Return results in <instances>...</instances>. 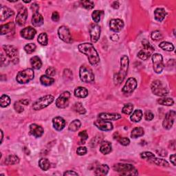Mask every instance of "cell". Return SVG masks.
I'll return each mask as SVG.
<instances>
[{"mask_svg": "<svg viewBox=\"0 0 176 176\" xmlns=\"http://www.w3.org/2000/svg\"><path fill=\"white\" fill-rule=\"evenodd\" d=\"M78 50L81 53L85 54L88 57L89 63L92 65H96L99 63L100 57L97 53V51L95 49V48L92 43H81L78 46Z\"/></svg>", "mask_w": 176, "mask_h": 176, "instance_id": "obj_1", "label": "cell"}, {"mask_svg": "<svg viewBox=\"0 0 176 176\" xmlns=\"http://www.w3.org/2000/svg\"><path fill=\"white\" fill-rule=\"evenodd\" d=\"M129 58L126 55L123 56L120 58V69L118 72L115 74L113 77V82L116 85H119L124 81L127 74L129 68Z\"/></svg>", "mask_w": 176, "mask_h": 176, "instance_id": "obj_2", "label": "cell"}, {"mask_svg": "<svg viewBox=\"0 0 176 176\" xmlns=\"http://www.w3.org/2000/svg\"><path fill=\"white\" fill-rule=\"evenodd\" d=\"M113 170L122 175H137L138 172L132 164H116L113 167Z\"/></svg>", "mask_w": 176, "mask_h": 176, "instance_id": "obj_3", "label": "cell"}, {"mask_svg": "<svg viewBox=\"0 0 176 176\" xmlns=\"http://www.w3.org/2000/svg\"><path fill=\"white\" fill-rule=\"evenodd\" d=\"M54 97L53 95H46L42 96L39 98L37 101L34 103L33 105V108L35 111H39V110L47 108L54 101Z\"/></svg>", "mask_w": 176, "mask_h": 176, "instance_id": "obj_4", "label": "cell"}, {"mask_svg": "<svg viewBox=\"0 0 176 176\" xmlns=\"http://www.w3.org/2000/svg\"><path fill=\"white\" fill-rule=\"evenodd\" d=\"M34 73L33 69L27 68L20 71L17 75L16 80L20 84H26L34 78Z\"/></svg>", "mask_w": 176, "mask_h": 176, "instance_id": "obj_5", "label": "cell"}, {"mask_svg": "<svg viewBox=\"0 0 176 176\" xmlns=\"http://www.w3.org/2000/svg\"><path fill=\"white\" fill-rule=\"evenodd\" d=\"M79 77L83 83H92L94 81V74L92 70L86 65H82L79 70Z\"/></svg>", "mask_w": 176, "mask_h": 176, "instance_id": "obj_6", "label": "cell"}, {"mask_svg": "<svg viewBox=\"0 0 176 176\" xmlns=\"http://www.w3.org/2000/svg\"><path fill=\"white\" fill-rule=\"evenodd\" d=\"M151 91L155 95L160 96V97L166 96L168 93L167 88L159 80L153 81L152 84H151Z\"/></svg>", "mask_w": 176, "mask_h": 176, "instance_id": "obj_7", "label": "cell"}, {"mask_svg": "<svg viewBox=\"0 0 176 176\" xmlns=\"http://www.w3.org/2000/svg\"><path fill=\"white\" fill-rule=\"evenodd\" d=\"M143 49L141 50L138 53V57L142 60H147L150 56L153 53L154 48L151 46L150 43L147 40L144 39L142 41Z\"/></svg>", "mask_w": 176, "mask_h": 176, "instance_id": "obj_8", "label": "cell"}, {"mask_svg": "<svg viewBox=\"0 0 176 176\" xmlns=\"http://www.w3.org/2000/svg\"><path fill=\"white\" fill-rule=\"evenodd\" d=\"M153 70L157 74H160L164 69V62L163 56L160 54L156 53L152 55Z\"/></svg>", "mask_w": 176, "mask_h": 176, "instance_id": "obj_9", "label": "cell"}, {"mask_svg": "<svg viewBox=\"0 0 176 176\" xmlns=\"http://www.w3.org/2000/svg\"><path fill=\"white\" fill-rule=\"evenodd\" d=\"M70 98V93L69 92H64L56 100V105L58 108H66L69 105Z\"/></svg>", "mask_w": 176, "mask_h": 176, "instance_id": "obj_10", "label": "cell"}, {"mask_svg": "<svg viewBox=\"0 0 176 176\" xmlns=\"http://www.w3.org/2000/svg\"><path fill=\"white\" fill-rule=\"evenodd\" d=\"M58 35L65 43H71L73 41L70 30L66 26H62L59 27V28L58 30Z\"/></svg>", "mask_w": 176, "mask_h": 176, "instance_id": "obj_11", "label": "cell"}, {"mask_svg": "<svg viewBox=\"0 0 176 176\" xmlns=\"http://www.w3.org/2000/svg\"><path fill=\"white\" fill-rule=\"evenodd\" d=\"M3 49L4 50L6 56L10 59H12L13 61H15V63L18 62L19 59L17 58V54H18V51H17V48L11 45H5L3 46Z\"/></svg>", "mask_w": 176, "mask_h": 176, "instance_id": "obj_12", "label": "cell"}, {"mask_svg": "<svg viewBox=\"0 0 176 176\" xmlns=\"http://www.w3.org/2000/svg\"><path fill=\"white\" fill-rule=\"evenodd\" d=\"M175 114L176 113L174 110H171L165 116L163 123V126L165 129H170L173 127L175 119Z\"/></svg>", "mask_w": 176, "mask_h": 176, "instance_id": "obj_13", "label": "cell"}, {"mask_svg": "<svg viewBox=\"0 0 176 176\" xmlns=\"http://www.w3.org/2000/svg\"><path fill=\"white\" fill-rule=\"evenodd\" d=\"M89 34H90L91 41L92 42H97L100 36H101V28L98 24H91L89 26Z\"/></svg>", "mask_w": 176, "mask_h": 176, "instance_id": "obj_14", "label": "cell"}, {"mask_svg": "<svg viewBox=\"0 0 176 176\" xmlns=\"http://www.w3.org/2000/svg\"><path fill=\"white\" fill-rule=\"evenodd\" d=\"M28 10L26 7H23V8L19 10V11L17 13V15L16 17V23L18 24L19 26H23L25 25L26 22V20L28 19Z\"/></svg>", "mask_w": 176, "mask_h": 176, "instance_id": "obj_15", "label": "cell"}, {"mask_svg": "<svg viewBox=\"0 0 176 176\" xmlns=\"http://www.w3.org/2000/svg\"><path fill=\"white\" fill-rule=\"evenodd\" d=\"M137 88V81L134 78H129L127 81L126 83L123 86L122 91L125 94L132 93Z\"/></svg>", "mask_w": 176, "mask_h": 176, "instance_id": "obj_16", "label": "cell"}, {"mask_svg": "<svg viewBox=\"0 0 176 176\" xmlns=\"http://www.w3.org/2000/svg\"><path fill=\"white\" fill-rule=\"evenodd\" d=\"M94 125L97 127L100 130L103 131V132H108L113 129V125L111 122L107 121L105 120L99 119L96 120L94 123Z\"/></svg>", "mask_w": 176, "mask_h": 176, "instance_id": "obj_17", "label": "cell"}, {"mask_svg": "<svg viewBox=\"0 0 176 176\" xmlns=\"http://www.w3.org/2000/svg\"><path fill=\"white\" fill-rule=\"evenodd\" d=\"M124 22L120 19H113L109 22V28L113 32L118 33L123 28Z\"/></svg>", "mask_w": 176, "mask_h": 176, "instance_id": "obj_18", "label": "cell"}, {"mask_svg": "<svg viewBox=\"0 0 176 176\" xmlns=\"http://www.w3.org/2000/svg\"><path fill=\"white\" fill-rule=\"evenodd\" d=\"M21 36H22L23 39H28V40H31L35 36L37 33L36 30L34 28L28 26L26 28H24L22 30H21Z\"/></svg>", "mask_w": 176, "mask_h": 176, "instance_id": "obj_19", "label": "cell"}, {"mask_svg": "<svg viewBox=\"0 0 176 176\" xmlns=\"http://www.w3.org/2000/svg\"><path fill=\"white\" fill-rule=\"evenodd\" d=\"M43 128L37 124H32L30 125V135L35 138H40L43 134Z\"/></svg>", "mask_w": 176, "mask_h": 176, "instance_id": "obj_20", "label": "cell"}, {"mask_svg": "<svg viewBox=\"0 0 176 176\" xmlns=\"http://www.w3.org/2000/svg\"><path fill=\"white\" fill-rule=\"evenodd\" d=\"M98 118L101 120H108V121H112V120H118L122 118L121 116L118 113H99Z\"/></svg>", "mask_w": 176, "mask_h": 176, "instance_id": "obj_21", "label": "cell"}, {"mask_svg": "<svg viewBox=\"0 0 176 176\" xmlns=\"http://www.w3.org/2000/svg\"><path fill=\"white\" fill-rule=\"evenodd\" d=\"M14 14L15 13L13 10L6 6H2L1 10H0V21L4 22L6 19L10 18V17L14 15Z\"/></svg>", "mask_w": 176, "mask_h": 176, "instance_id": "obj_22", "label": "cell"}, {"mask_svg": "<svg viewBox=\"0 0 176 176\" xmlns=\"http://www.w3.org/2000/svg\"><path fill=\"white\" fill-rule=\"evenodd\" d=\"M53 124L54 128L57 131H61L64 129L66 125L65 120L61 116H57L53 119Z\"/></svg>", "mask_w": 176, "mask_h": 176, "instance_id": "obj_23", "label": "cell"}, {"mask_svg": "<svg viewBox=\"0 0 176 176\" xmlns=\"http://www.w3.org/2000/svg\"><path fill=\"white\" fill-rule=\"evenodd\" d=\"M15 25L13 22H9L8 23L3 24L1 26V34L4 35V34H11L15 32Z\"/></svg>", "mask_w": 176, "mask_h": 176, "instance_id": "obj_24", "label": "cell"}, {"mask_svg": "<svg viewBox=\"0 0 176 176\" xmlns=\"http://www.w3.org/2000/svg\"><path fill=\"white\" fill-rule=\"evenodd\" d=\"M32 23L34 26L39 27L43 24V17L39 13H34L32 18Z\"/></svg>", "mask_w": 176, "mask_h": 176, "instance_id": "obj_25", "label": "cell"}, {"mask_svg": "<svg viewBox=\"0 0 176 176\" xmlns=\"http://www.w3.org/2000/svg\"><path fill=\"white\" fill-rule=\"evenodd\" d=\"M112 150V146L111 143L108 141H103L100 146V151L104 155L109 154Z\"/></svg>", "mask_w": 176, "mask_h": 176, "instance_id": "obj_26", "label": "cell"}, {"mask_svg": "<svg viewBox=\"0 0 176 176\" xmlns=\"http://www.w3.org/2000/svg\"><path fill=\"white\" fill-rule=\"evenodd\" d=\"M167 15V13L165 11V10L163 8H158L154 11V17L155 19L158 22H163L165 16Z\"/></svg>", "mask_w": 176, "mask_h": 176, "instance_id": "obj_27", "label": "cell"}, {"mask_svg": "<svg viewBox=\"0 0 176 176\" xmlns=\"http://www.w3.org/2000/svg\"><path fill=\"white\" fill-rule=\"evenodd\" d=\"M109 169L108 164H99L96 168L94 173L96 175H105L108 173Z\"/></svg>", "mask_w": 176, "mask_h": 176, "instance_id": "obj_28", "label": "cell"}, {"mask_svg": "<svg viewBox=\"0 0 176 176\" xmlns=\"http://www.w3.org/2000/svg\"><path fill=\"white\" fill-rule=\"evenodd\" d=\"M88 95V89L83 87H78L74 90V96L78 98H85Z\"/></svg>", "mask_w": 176, "mask_h": 176, "instance_id": "obj_29", "label": "cell"}, {"mask_svg": "<svg viewBox=\"0 0 176 176\" xmlns=\"http://www.w3.org/2000/svg\"><path fill=\"white\" fill-rule=\"evenodd\" d=\"M143 113L142 110L140 109H136L134 110L133 112L132 113V116L130 117V119L133 123H138L140 122L141 119L143 118Z\"/></svg>", "mask_w": 176, "mask_h": 176, "instance_id": "obj_30", "label": "cell"}, {"mask_svg": "<svg viewBox=\"0 0 176 176\" xmlns=\"http://www.w3.org/2000/svg\"><path fill=\"white\" fill-rule=\"evenodd\" d=\"M30 64L34 69L39 70L42 66V61L39 57L34 56L30 58Z\"/></svg>", "mask_w": 176, "mask_h": 176, "instance_id": "obj_31", "label": "cell"}, {"mask_svg": "<svg viewBox=\"0 0 176 176\" xmlns=\"http://www.w3.org/2000/svg\"><path fill=\"white\" fill-rule=\"evenodd\" d=\"M41 83L45 86H50L54 83V79L47 75H42L40 78Z\"/></svg>", "mask_w": 176, "mask_h": 176, "instance_id": "obj_32", "label": "cell"}, {"mask_svg": "<svg viewBox=\"0 0 176 176\" xmlns=\"http://www.w3.org/2000/svg\"><path fill=\"white\" fill-rule=\"evenodd\" d=\"M149 160L152 163H154L155 164L158 165V166H160V167H168V165H169L167 160H163V159H160V158H157L156 157H153L152 158H151Z\"/></svg>", "mask_w": 176, "mask_h": 176, "instance_id": "obj_33", "label": "cell"}, {"mask_svg": "<svg viewBox=\"0 0 176 176\" xmlns=\"http://www.w3.org/2000/svg\"><path fill=\"white\" fill-rule=\"evenodd\" d=\"M19 163V158L15 155H9L5 160V164L7 165H13L18 164Z\"/></svg>", "mask_w": 176, "mask_h": 176, "instance_id": "obj_34", "label": "cell"}, {"mask_svg": "<svg viewBox=\"0 0 176 176\" xmlns=\"http://www.w3.org/2000/svg\"><path fill=\"white\" fill-rule=\"evenodd\" d=\"M144 133V131L142 127H136L133 129L131 133V138H138L143 136Z\"/></svg>", "mask_w": 176, "mask_h": 176, "instance_id": "obj_35", "label": "cell"}, {"mask_svg": "<svg viewBox=\"0 0 176 176\" xmlns=\"http://www.w3.org/2000/svg\"><path fill=\"white\" fill-rule=\"evenodd\" d=\"M39 166L43 171H48L50 168V163L47 158H41L39 161Z\"/></svg>", "mask_w": 176, "mask_h": 176, "instance_id": "obj_36", "label": "cell"}, {"mask_svg": "<svg viewBox=\"0 0 176 176\" xmlns=\"http://www.w3.org/2000/svg\"><path fill=\"white\" fill-rule=\"evenodd\" d=\"M72 108L76 112H77L78 113H80V114H85L86 113V109H85V108L83 105V104L80 102H77V103H75L73 107H72Z\"/></svg>", "mask_w": 176, "mask_h": 176, "instance_id": "obj_37", "label": "cell"}, {"mask_svg": "<svg viewBox=\"0 0 176 176\" xmlns=\"http://www.w3.org/2000/svg\"><path fill=\"white\" fill-rule=\"evenodd\" d=\"M81 121L79 120H74L72 121L70 124V125H69L68 127V129L71 131V132H77V130L79 129V128L81 127Z\"/></svg>", "mask_w": 176, "mask_h": 176, "instance_id": "obj_38", "label": "cell"}, {"mask_svg": "<svg viewBox=\"0 0 176 176\" xmlns=\"http://www.w3.org/2000/svg\"><path fill=\"white\" fill-rule=\"evenodd\" d=\"M158 104L165 106H172L174 104V101L171 98H163L157 101Z\"/></svg>", "mask_w": 176, "mask_h": 176, "instance_id": "obj_39", "label": "cell"}, {"mask_svg": "<svg viewBox=\"0 0 176 176\" xmlns=\"http://www.w3.org/2000/svg\"><path fill=\"white\" fill-rule=\"evenodd\" d=\"M159 47L163 50L167 52H171L174 50V46L171 43L167 42V41H163L161 42L159 45Z\"/></svg>", "mask_w": 176, "mask_h": 176, "instance_id": "obj_40", "label": "cell"}, {"mask_svg": "<svg viewBox=\"0 0 176 176\" xmlns=\"http://www.w3.org/2000/svg\"><path fill=\"white\" fill-rule=\"evenodd\" d=\"M10 104V98L8 95L3 94L0 98V105L2 108H6Z\"/></svg>", "mask_w": 176, "mask_h": 176, "instance_id": "obj_41", "label": "cell"}, {"mask_svg": "<svg viewBox=\"0 0 176 176\" xmlns=\"http://www.w3.org/2000/svg\"><path fill=\"white\" fill-rule=\"evenodd\" d=\"M37 41L39 42V44L41 45V46H47L48 43L47 34L45 33H41L39 35V37H38Z\"/></svg>", "mask_w": 176, "mask_h": 176, "instance_id": "obj_42", "label": "cell"}, {"mask_svg": "<svg viewBox=\"0 0 176 176\" xmlns=\"http://www.w3.org/2000/svg\"><path fill=\"white\" fill-rule=\"evenodd\" d=\"M102 14H103L102 10H94V11L92 13V19L94 20V22L95 23H97L101 21V17Z\"/></svg>", "mask_w": 176, "mask_h": 176, "instance_id": "obj_43", "label": "cell"}, {"mask_svg": "<svg viewBox=\"0 0 176 176\" xmlns=\"http://www.w3.org/2000/svg\"><path fill=\"white\" fill-rule=\"evenodd\" d=\"M80 3L83 8L87 10H92L94 8V3L92 1H88V0H86V1H81Z\"/></svg>", "mask_w": 176, "mask_h": 176, "instance_id": "obj_44", "label": "cell"}, {"mask_svg": "<svg viewBox=\"0 0 176 176\" xmlns=\"http://www.w3.org/2000/svg\"><path fill=\"white\" fill-rule=\"evenodd\" d=\"M35 50H36V45L33 43H28L24 46V50H25L26 53L28 54H31L34 53V52L35 51Z\"/></svg>", "mask_w": 176, "mask_h": 176, "instance_id": "obj_45", "label": "cell"}, {"mask_svg": "<svg viewBox=\"0 0 176 176\" xmlns=\"http://www.w3.org/2000/svg\"><path fill=\"white\" fill-rule=\"evenodd\" d=\"M133 109V105L132 104H131V103H128V104H127L123 107V108L122 109V112L123 113H125V114L129 115L132 113Z\"/></svg>", "mask_w": 176, "mask_h": 176, "instance_id": "obj_46", "label": "cell"}, {"mask_svg": "<svg viewBox=\"0 0 176 176\" xmlns=\"http://www.w3.org/2000/svg\"><path fill=\"white\" fill-rule=\"evenodd\" d=\"M151 39L154 41H158L163 39V34L159 30H155L151 34Z\"/></svg>", "mask_w": 176, "mask_h": 176, "instance_id": "obj_47", "label": "cell"}, {"mask_svg": "<svg viewBox=\"0 0 176 176\" xmlns=\"http://www.w3.org/2000/svg\"><path fill=\"white\" fill-rule=\"evenodd\" d=\"M78 137L80 138V139H81V141H80L81 143H79V144H85V141L88 138V134L87 132H86V130H83V131H82V132H79Z\"/></svg>", "mask_w": 176, "mask_h": 176, "instance_id": "obj_48", "label": "cell"}, {"mask_svg": "<svg viewBox=\"0 0 176 176\" xmlns=\"http://www.w3.org/2000/svg\"><path fill=\"white\" fill-rule=\"evenodd\" d=\"M153 157H155V155L153 153L149 152V151H144V152L140 153V158H143V159L150 160L151 158Z\"/></svg>", "mask_w": 176, "mask_h": 176, "instance_id": "obj_49", "label": "cell"}, {"mask_svg": "<svg viewBox=\"0 0 176 176\" xmlns=\"http://www.w3.org/2000/svg\"><path fill=\"white\" fill-rule=\"evenodd\" d=\"M23 104L20 101L15 102V104H14V108H15V111L17 113H22L23 111V107L22 105Z\"/></svg>", "mask_w": 176, "mask_h": 176, "instance_id": "obj_50", "label": "cell"}, {"mask_svg": "<svg viewBox=\"0 0 176 176\" xmlns=\"http://www.w3.org/2000/svg\"><path fill=\"white\" fill-rule=\"evenodd\" d=\"M118 141L120 144H122L123 146H128L130 144V140L128 138L123 137V138H118Z\"/></svg>", "mask_w": 176, "mask_h": 176, "instance_id": "obj_51", "label": "cell"}, {"mask_svg": "<svg viewBox=\"0 0 176 176\" xmlns=\"http://www.w3.org/2000/svg\"><path fill=\"white\" fill-rule=\"evenodd\" d=\"M56 74V69L53 67H49L46 71V75L52 77Z\"/></svg>", "mask_w": 176, "mask_h": 176, "instance_id": "obj_52", "label": "cell"}, {"mask_svg": "<svg viewBox=\"0 0 176 176\" xmlns=\"http://www.w3.org/2000/svg\"><path fill=\"white\" fill-rule=\"evenodd\" d=\"M87 148L85 147H78L77 150V153L78 156H84L86 153H87Z\"/></svg>", "mask_w": 176, "mask_h": 176, "instance_id": "obj_53", "label": "cell"}, {"mask_svg": "<svg viewBox=\"0 0 176 176\" xmlns=\"http://www.w3.org/2000/svg\"><path fill=\"white\" fill-rule=\"evenodd\" d=\"M154 118V115L153 113L150 112V111H147L144 113V118H145L146 120L147 121H151V120H152Z\"/></svg>", "mask_w": 176, "mask_h": 176, "instance_id": "obj_54", "label": "cell"}, {"mask_svg": "<svg viewBox=\"0 0 176 176\" xmlns=\"http://www.w3.org/2000/svg\"><path fill=\"white\" fill-rule=\"evenodd\" d=\"M30 8L33 10V12H34V13H36L39 11V6L37 3H32V5L30 6Z\"/></svg>", "mask_w": 176, "mask_h": 176, "instance_id": "obj_55", "label": "cell"}, {"mask_svg": "<svg viewBox=\"0 0 176 176\" xmlns=\"http://www.w3.org/2000/svg\"><path fill=\"white\" fill-rule=\"evenodd\" d=\"M59 18H60L59 14L56 11L54 12L53 13V15H52V19H53V21H54V22H58V21L59 20Z\"/></svg>", "mask_w": 176, "mask_h": 176, "instance_id": "obj_56", "label": "cell"}, {"mask_svg": "<svg viewBox=\"0 0 176 176\" xmlns=\"http://www.w3.org/2000/svg\"><path fill=\"white\" fill-rule=\"evenodd\" d=\"M63 75L65 77H67L68 78H71L72 77V72L69 69H66V70H64Z\"/></svg>", "mask_w": 176, "mask_h": 176, "instance_id": "obj_57", "label": "cell"}, {"mask_svg": "<svg viewBox=\"0 0 176 176\" xmlns=\"http://www.w3.org/2000/svg\"><path fill=\"white\" fill-rule=\"evenodd\" d=\"M78 174L74 171H67L63 173V175H78Z\"/></svg>", "mask_w": 176, "mask_h": 176, "instance_id": "obj_58", "label": "cell"}, {"mask_svg": "<svg viewBox=\"0 0 176 176\" xmlns=\"http://www.w3.org/2000/svg\"><path fill=\"white\" fill-rule=\"evenodd\" d=\"M119 6H120V3L118 2H117V1L113 2L112 4V7L114 9H118L119 8Z\"/></svg>", "mask_w": 176, "mask_h": 176, "instance_id": "obj_59", "label": "cell"}, {"mask_svg": "<svg viewBox=\"0 0 176 176\" xmlns=\"http://www.w3.org/2000/svg\"><path fill=\"white\" fill-rule=\"evenodd\" d=\"M170 161L171 163L173 164V166H175V154L171 155L170 156Z\"/></svg>", "mask_w": 176, "mask_h": 176, "instance_id": "obj_60", "label": "cell"}, {"mask_svg": "<svg viewBox=\"0 0 176 176\" xmlns=\"http://www.w3.org/2000/svg\"><path fill=\"white\" fill-rule=\"evenodd\" d=\"M111 39L112 40V41H118V39H119V37H118V34H117L116 33H115V34H112V35H111Z\"/></svg>", "mask_w": 176, "mask_h": 176, "instance_id": "obj_61", "label": "cell"}, {"mask_svg": "<svg viewBox=\"0 0 176 176\" xmlns=\"http://www.w3.org/2000/svg\"><path fill=\"white\" fill-rule=\"evenodd\" d=\"M19 101L22 103L23 105H28L30 103V101L28 99H23V100H21V101Z\"/></svg>", "mask_w": 176, "mask_h": 176, "instance_id": "obj_62", "label": "cell"}, {"mask_svg": "<svg viewBox=\"0 0 176 176\" xmlns=\"http://www.w3.org/2000/svg\"><path fill=\"white\" fill-rule=\"evenodd\" d=\"M1 136H2V141H3V132H2V130H1Z\"/></svg>", "mask_w": 176, "mask_h": 176, "instance_id": "obj_63", "label": "cell"}]
</instances>
